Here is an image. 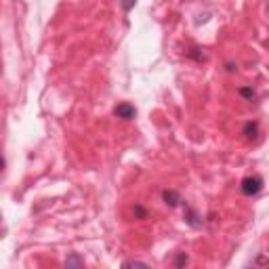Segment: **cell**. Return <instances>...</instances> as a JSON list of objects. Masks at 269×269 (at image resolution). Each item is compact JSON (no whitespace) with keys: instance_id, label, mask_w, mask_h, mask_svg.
Wrapping results in <instances>:
<instances>
[{"instance_id":"cell-7","label":"cell","mask_w":269,"mask_h":269,"mask_svg":"<svg viewBox=\"0 0 269 269\" xmlns=\"http://www.w3.org/2000/svg\"><path fill=\"white\" fill-rule=\"evenodd\" d=\"M240 95H242L246 101H254V99H257V93H254V89H250V87H242L240 89Z\"/></svg>"},{"instance_id":"cell-1","label":"cell","mask_w":269,"mask_h":269,"mask_svg":"<svg viewBox=\"0 0 269 269\" xmlns=\"http://www.w3.org/2000/svg\"><path fill=\"white\" fill-rule=\"evenodd\" d=\"M240 189H242L244 196H257V194H261V189H263V179H261L259 175L246 177L242 181V185H240Z\"/></svg>"},{"instance_id":"cell-9","label":"cell","mask_w":269,"mask_h":269,"mask_svg":"<svg viewBox=\"0 0 269 269\" xmlns=\"http://www.w3.org/2000/svg\"><path fill=\"white\" fill-rule=\"evenodd\" d=\"M134 217H137V219H147V210L137 204V206H134Z\"/></svg>"},{"instance_id":"cell-11","label":"cell","mask_w":269,"mask_h":269,"mask_svg":"<svg viewBox=\"0 0 269 269\" xmlns=\"http://www.w3.org/2000/svg\"><path fill=\"white\" fill-rule=\"evenodd\" d=\"M134 2H137V0H122V9L124 11H131L133 6H134Z\"/></svg>"},{"instance_id":"cell-8","label":"cell","mask_w":269,"mask_h":269,"mask_svg":"<svg viewBox=\"0 0 269 269\" xmlns=\"http://www.w3.org/2000/svg\"><path fill=\"white\" fill-rule=\"evenodd\" d=\"M175 265H177V267H183V265H187V254H185V252H179V254H177V259H175Z\"/></svg>"},{"instance_id":"cell-2","label":"cell","mask_w":269,"mask_h":269,"mask_svg":"<svg viewBox=\"0 0 269 269\" xmlns=\"http://www.w3.org/2000/svg\"><path fill=\"white\" fill-rule=\"evenodd\" d=\"M114 114L122 120H133L137 116V110H134V105H131V103H120V105H116Z\"/></svg>"},{"instance_id":"cell-5","label":"cell","mask_w":269,"mask_h":269,"mask_svg":"<svg viewBox=\"0 0 269 269\" xmlns=\"http://www.w3.org/2000/svg\"><path fill=\"white\" fill-rule=\"evenodd\" d=\"M242 133H244V137L248 139V141L257 139V134H259V124H257V122H246Z\"/></svg>"},{"instance_id":"cell-4","label":"cell","mask_w":269,"mask_h":269,"mask_svg":"<svg viewBox=\"0 0 269 269\" xmlns=\"http://www.w3.org/2000/svg\"><path fill=\"white\" fill-rule=\"evenodd\" d=\"M185 221L187 225H192V227H202V219L198 217V212L192 208V206H185Z\"/></svg>"},{"instance_id":"cell-3","label":"cell","mask_w":269,"mask_h":269,"mask_svg":"<svg viewBox=\"0 0 269 269\" xmlns=\"http://www.w3.org/2000/svg\"><path fill=\"white\" fill-rule=\"evenodd\" d=\"M162 198H164V202H166L171 208H177V206L181 204V196L177 194L175 189H164V192H162Z\"/></svg>"},{"instance_id":"cell-6","label":"cell","mask_w":269,"mask_h":269,"mask_svg":"<svg viewBox=\"0 0 269 269\" xmlns=\"http://www.w3.org/2000/svg\"><path fill=\"white\" fill-rule=\"evenodd\" d=\"M66 267H84V259H80L76 252H72L66 259Z\"/></svg>"},{"instance_id":"cell-12","label":"cell","mask_w":269,"mask_h":269,"mask_svg":"<svg viewBox=\"0 0 269 269\" xmlns=\"http://www.w3.org/2000/svg\"><path fill=\"white\" fill-rule=\"evenodd\" d=\"M2 168H4V158L0 156V171H2Z\"/></svg>"},{"instance_id":"cell-10","label":"cell","mask_w":269,"mask_h":269,"mask_svg":"<svg viewBox=\"0 0 269 269\" xmlns=\"http://www.w3.org/2000/svg\"><path fill=\"white\" fill-rule=\"evenodd\" d=\"M124 267H147V263H141V261H124Z\"/></svg>"}]
</instances>
